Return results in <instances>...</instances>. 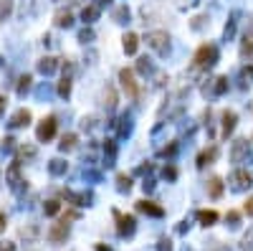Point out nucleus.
<instances>
[{"label": "nucleus", "mask_w": 253, "mask_h": 251, "mask_svg": "<svg viewBox=\"0 0 253 251\" xmlns=\"http://www.w3.org/2000/svg\"><path fill=\"white\" fill-rule=\"evenodd\" d=\"M119 81H122V89H124V94L129 99H137L139 97V84H137L135 71H132V69H122V71H119Z\"/></svg>", "instance_id": "obj_1"}, {"label": "nucleus", "mask_w": 253, "mask_h": 251, "mask_svg": "<svg viewBox=\"0 0 253 251\" xmlns=\"http://www.w3.org/2000/svg\"><path fill=\"white\" fill-rule=\"evenodd\" d=\"M198 221L203 226H213L215 221H218V213L215 211H198Z\"/></svg>", "instance_id": "obj_12"}, {"label": "nucleus", "mask_w": 253, "mask_h": 251, "mask_svg": "<svg viewBox=\"0 0 253 251\" xmlns=\"http://www.w3.org/2000/svg\"><path fill=\"white\" fill-rule=\"evenodd\" d=\"M243 211H246L248 216H253V196H251V198L246 201V205H243Z\"/></svg>", "instance_id": "obj_29"}, {"label": "nucleus", "mask_w": 253, "mask_h": 251, "mask_svg": "<svg viewBox=\"0 0 253 251\" xmlns=\"http://www.w3.org/2000/svg\"><path fill=\"white\" fill-rule=\"evenodd\" d=\"M215 58H218L215 46H200L195 53V66H210V64H215Z\"/></svg>", "instance_id": "obj_3"}, {"label": "nucleus", "mask_w": 253, "mask_h": 251, "mask_svg": "<svg viewBox=\"0 0 253 251\" xmlns=\"http://www.w3.org/2000/svg\"><path fill=\"white\" fill-rule=\"evenodd\" d=\"M76 147V135H64L61 137V150L66 152V150H73Z\"/></svg>", "instance_id": "obj_16"}, {"label": "nucleus", "mask_w": 253, "mask_h": 251, "mask_svg": "<svg viewBox=\"0 0 253 251\" xmlns=\"http://www.w3.org/2000/svg\"><path fill=\"white\" fill-rule=\"evenodd\" d=\"M58 94H61V97H69V94H71V79H69V76L61 79V84H58Z\"/></svg>", "instance_id": "obj_19"}, {"label": "nucleus", "mask_w": 253, "mask_h": 251, "mask_svg": "<svg viewBox=\"0 0 253 251\" xmlns=\"http://www.w3.org/2000/svg\"><path fill=\"white\" fill-rule=\"evenodd\" d=\"M147 43L157 51V53H167L170 51V36L165 31H152L147 33Z\"/></svg>", "instance_id": "obj_2"}, {"label": "nucleus", "mask_w": 253, "mask_h": 251, "mask_svg": "<svg viewBox=\"0 0 253 251\" xmlns=\"http://www.w3.org/2000/svg\"><path fill=\"white\" fill-rule=\"evenodd\" d=\"M114 218L119 221V233L122 236H127V233H132L135 231V226H137V221H135V216H124V213H119V211H114Z\"/></svg>", "instance_id": "obj_5"}, {"label": "nucleus", "mask_w": 253, "mask_h": 251, "mask_svg": "<svg viewBox=\"0 0 253 251\" xmlns=\"http://www.w3.org/2000/svg\"><path fill=\"white\" fill-rule=\"evenodd\" d=\"M218 157V147H210V150H205L198 155V168H205V165H210V162Z\"/></svg>", "instance_id": "obj_9"}, {"label": "nucleus", "mask_w": 253, "mask_h": 251, "mask_svg": "<svg viewBox=\"0 0 253 251\" xmlns=\"http://www.w3.org/2000/svg\"><path fill=\"white\" fill-rule=\"evenodd\" d=\"M246 150H248V142L246 140H235V145H233V160H241L246 155Z\"/></svg>", "instance_id": "obj_14"}, {"label": "nucleus", "mask_w": 253, "mask_h": 251, "mask_svg": "<svg viewBox=\"0 0 253 251\" xmlns=\"http://www.w3.org/2000/svg\"><path fill=\"white\" fill-rule=\"evenodd\" d=\"M31 81H33L31 76H23V79H21V84H18V92H21V94H25L28 89H31Z\"/></svg>", "instance_id": "obj_23"}, {"label": "nucleus", "mask_w": 253, "mask_h": 251, "mask_svg": "<svg viewBox=\"0 0 253 251\" xmlns=\"http://www.w3.org/2000/svg\"><path fill=\"white\" fill-rule=\"evenodd\" d=\"M0 251H16V246H13V244H8V246H3Z\"/></svg>", "instance_id": "obj_31"}, {"label": "nucleus", "mask_w": 253, "mask_h": 251, "mask_svg": "<svg viewBox=\"0 0 253 251\" xmlns=\"http://www.w3.org/2000/svg\"><path fill=\"white\" fill-rule=\"evenodd\" d=\"M96 251H112V249H109V246H101V244H99V246H96Z\"/></svg>", "instance_id": "obj_32"}, {"label": "nucleus", "mask_w": 253, "mask_h": 251, "mask_svg": "<svg viewBox=\"0 0 253 251\" xmlns=\"http://www.w3.org/2000/svg\"><path fill=\"white\" fill-rule=\"evenodd\" d=\"M64 170H66V165H64L61 160H53V162H51V173L58 175V173H64Z\"/></svg>", "instance_id": "obj_27"}, {"label": "nucleus", "mask_w": 253, "mask_h": 251, "mask_svg": "<svg viewBox=\"0 0 253 251\" xmlns=\"http://www.w3.org/2000/svg\"><path fill=\"white\" fill-rule=\"evenodd\" d=\"M235 127V112H226L223 114V137H228Z\"/></svg>", "instance_id": "obj_10"}, {"label": "nucleus", "mask_w": 253, "mask_h": 251, "mask_svg": "<svg viewBox=\"0 0 253 251\" xmlns=\"http://www.w3.org/2000/svg\"><path fill=\"white\" fill-rule=\"evenodd\" d=\"M116 183H119V190H129V188H132V180L127 178V175H119Z\"/></svg>", "instance_id": "obj_24"}, {"label": "nucleus", "mask_w": 253, "mask_h": 251, "mask_svg": "<svg viewBox=\"0 0 253 251\" xmlns=\"http://www.w3.org/2000/svg\"><path fill=\"white\" fill-rule=\"evenodd\" d=\"M137 211H142V213H147V216H155V218L165 216V211H162L157 203H152V201H139V203H137Z\"/></svg>", "instance_id": "obj_7"}, {"label": "nucleus", "mask_w": 253, "mask_h": 251, "mask_svg": "<svg viewBox=\"0 0 253 251\" xmlns=\"http://www.w3.org/2000/svg\"><path fill=\"white\" fill-rule=\"evenodd\" d=\"M96 16H99V8H96V5H89V8H84V13H81V18L89 21V23H92Z\"/></svg>", "instance_id": "obj_17"}, {"label": "nucleus", "mask_w": 253, "mask_h": 251, "mask_svg": "<svg viewBox=\"0 0 253 251\" xmlns=\"http://www.w3.org/2000/svg\"><path fill=\"white\" fill-rule=\"evenodd\" d=\"M230 180H233V188H235V190H243V188H248V185L253 183V175H251L248 170H235V173L230 175Z\"/></svg>", "instance_id": "obj_6"}, {"label": "nucleus", "mask_w": 253, "mask_h": 251, "mask_svg": "<svg viewBox=\"0 0 253 251\" xmlns=\"http://www.w3.org/2000/svg\"><path fill=\"white\" fill-rule=\"evenodd\" d=\"M207 193H210L213 198H220L223 196V180L220 178H210V183H207Z\"/></svg>", "instance_id": "obj_13"}, {"label": "nucleus", "mask_w": 253, "mask_h": 251, "mask_svg": "<svg viewBox=\"0 0 253 251\" xmlns=\"http://www.w3.org/2000/svg\"><path fill=\"white\" fill-rule=\"evenodd\" d=\"M66 236H69V224H66V221H61V224H56V226H53V228L48 231V239H51L53 244L64 241Z\"/></svg>", "instance_id": "obj_8"}, {"label": "nucleus", "mask_w": 253, "mask_h": 251, "mask_svg": "<svg viewBox=\"0 0 253 251\" xmlns=\"http://www.w3.org/2000/svg\"><path fill=\"white\" fill-rule=\"evenodd\" d=\"M157 251H172V241L170 239H162L160 246H157Z\"/></svg>", "instance_id": "obj_28"}, {"label": "nucleus", "mask_w": 253, "mask_h": 251, "mask_svg": "<svg viewBox=\"0 0 253 251\" xmlns=\"http://www.w3.org/2000/svg\"><path fill=\"white\" fill-rule=\"evenodd\" d=\"M226 221H230V226H238V221H241V213H238V211H228Z\"/></svg>", "instance_id": "obj_26"}, {"label": "nucleus", "mask_w": 253, "mask_h": 251, "mask_svg": "<svg viewBox=\"0 0 253 251\" xmlns=\"http://www.w3.org/2000/svg\"><path fill=\"white\" fill-rule=\"evenodd\" d=\"M38 66H41V71H43V74H51V71L56 69V58H43V61H41Z\"/></svg>", "instance_id": "obj_18"}, {"label": "nucleus", "mask_w": 253, "mask_h": 251, "mask_svg": "<svg viewBox=\"0 0 253 251\" xmlns=\"http://www.w3.org/2000/svg\"><path fill=\"white\" fill-rule=\"evenodd\" d=\"M53 135H56V120H53V117H48V120H43V122L38 125L36 137H38L41 142H48Z\"/></svg>", "instance_id": "obj_4"}, {"label": "nucleus", "mask_w": 253, "mask_h": 251, "mask_svg": "<svg viewBox=\"0 0 253 251\" xmlns=\"http://www.w3.org/2000/svg\"><path fill=\"white\" fill-rule=\"evenodd\" d=\"M5 231V213H0V233Z\"/></svg>", "instance_id": "obj_30"}, {"label": "nucleus", "mask_w": 253, "mask_h": 251, "mask_svg": "<svg viewBox=\"0 0 253 251\" xmlns=\"http://www.w3.org/2000/svg\"><path fill=\"white\" fill-rule=\"evenodd\" d=\"M137 46H139V38H137L135 33H127V36H124V51H127L129 56H135V53H137Z\"/></svg>", "instance_id": "obj_11"}, {"label": "nucleus", "mask_w": 253, "mask_h": 251, "mask_svg": "<svg viewBox=\"0 0 253 251\" xmlns=\"http://www.w3.org/2000/svg\"><path fill=\"white\" fill-rule=\"evenodd\" d=\"M241 249H246V251H251V249H253V228H248V233L243 236V241H241Z\"/></svg>", "instance_id": "obj_21"}, {"label": "nucleus", "mask_w": 253, "mask_h": 251, "mask_svg": "<svg viewBox=\"0 0 253 251\" xmlns=\"http://www.w3.org/2000/svg\"><path fill=\"white\" fill-rule=\"evenodd\" d=\"M215 81H218V84H215V94H226V89H228V79H226V76H218Z\"/></svg>", "instance_id": "obj_22"}, {"label": "nucleus", "mask_w": 253, "mask_h": 251, "mask_svg": "<svg viewBox=\"0 0 253 251\" xmlns=\"http://www.w3.org/2000/svg\"><path fill=\"white\" fill-rule=\"evenodd\" d=\"M58 208H61V205H58V201H48V203H46V213H48V216H56Z\"/></svg>", "instance_id": "obj_25"}, {"label": "nucleus", "mask_w": 253, "mask_h": 251, "mask_svg": "<svg viewBox=\"0 0 253 251\" xmlns=\"http://www.w3.org/2000/svg\"><path fill=\"white\" fill-rule=\"evenodd\" d=\"M28 122H31V112H28V109H21L16 117H13V125H16V127H23Z\"/></svg>", "instance_id": "obj_15"}, {"label": "nucleus", "mask_w": 253, "mask_h": 251, "mask_svg": "<svg viewBox=\"0 0 253 251\" xmlns=\"http://www.w3.org/2000/svg\"><path fill=\"white\" fill-rule=\"evenodd\" d=\"M56 23H58V25H71V23H73L71 13H69V10H66V13H58V16H56Z\"/></svg>", "instance_id": "obj_20"}]
</instances>
